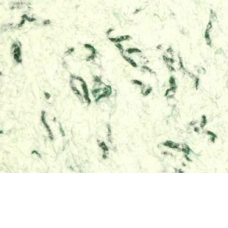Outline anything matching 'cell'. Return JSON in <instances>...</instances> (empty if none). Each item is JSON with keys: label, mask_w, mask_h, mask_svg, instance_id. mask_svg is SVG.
Listing matches in <instances>:
<instances>
[{"label": "cell", "mask_w": 228, "mask_h": 228, "mask_svg": "<svg viewBox=\"0 0 228 228\" xmlns=\"http://www.w3.org/2000/svg\"><path fill=\"white\" fill-rule=\"evenodd\" d=\"M164 146L166 147H169V148L178 150V149H179V146H180V144L175 143V142H173V141H166V142L164 143Z\"/></svg>", "instance_id": "obj_4"}, {"label": "cell", "mask_w": 228, "mask_h": 228, "mask_svg": "<svg viewBox=\"0 0 228 228\" xmlns=\"http://www.w3.org/2000/svg\"><path fill=\"white\" fill-rule=\"evenodd\" d=\"M132 83L134 84H136V85H138L140 88H141V87H143V86L145 85V84L143 83V82H141L140 80H138V79H134L132 81Z\"/></svg>", "instance_id": "obj_10"}, {"label": "cell", "mask_w": 228, "mask_h": 228, "mask_svg": "<svg viewBox=\"0 0 228 228\" xmlns=\"http://www.w3.org/2000/svg\"><path fill=\"white\" fill-rule=\"evenodd\" d=\"M50 23H51V22L49 21V20H46V21L43 22V25H45V26H46V25H49Z\"/></svg>", "instance_id": "obj_11"}, {"label": "cell", "mask_w": 228, "mask_h": 228, "mask_svg": "<svg viewBox=\"0 0 228 228\" xmlns=\"http://www.w3.org/2000/svg\"><path fill=\"white\" fill-rule=\"evenodd\" d=\"M12 53H13V57L14 59L17 61V63L22 62V53H21V46L20 43H14L12 45Z\"/></svg>", "instance_id": "obj_2"}, {"label": "cell", "mask_w": 228, "mask_h": 228, "mask_svg": "<svg viewBox=\"0 0 228 228\" xmlns=\"http://www.w3.org/2000/svg\"><path fill=\"white\" fill-rule=\"evenodd\" d=\"M207 123V119L206 115H202L201 118V122H200V128H204L205 126Z\"/></svg>", "instance_id": "obj_7"}, {"label": "cell", "mask_w": 228, "mask_h": 228, "mask_svg": "<svg viewBox=\"0 0 228 228\" xmlns=\"http://www.w3.org/2000/svg\"><path fill=\"white\" fill-rule=\"evenodd\" d=\"M193 81H194V87L195 88V90H198L199 85H200V78H199L198 76H196V77L193 79Z\"/></svg>", "instance_id": "obj_9"}, {"label": "cell", "mask_w": 228, "mask_h": 228, "mask_svg": "<svg viewBox=\"0 0 228 228\" xmlns=\"http://www.w3.org/2000/svg\"><path fill=\"white\" fill-rule=\"evenodd\" d=\"M213 23H214V22L212 21L211 19L208 20L207 28H206V29H205V33H204V38H205L206 43H207V46H209V47H212V43H213V41H212V37H211V33L213 29Z\"/></svg>", "instance_id": "obj_1"}, {"label": "cell", "mask_w": 228, "mask_h": 228, "mask_svg": "<svg viewBox=\"0 0 228 228\" xmlns=\"http://www.w3.org/2000/svg\"><path fill=\"white\" fill-rule=\"evenodd\" d=\"M194 131H195V133H199L200 132V128H196V127H194Z\"/></svg>", "instance_id": "obj_12"}, {"label": "cell", "mask_w": 228, "mask_h": 228, "mask_svg": "<svg viewBox=\"0 0 228 228\" xmlns=\"http://www.w3.org/2000/svg\"><path fill=\"white\" fill-rule=\"evenodd\" d=\"M126 53L128 55H132V54H139V53H141V50L140 48H136V47H130L128 48L126 50Z\"/></svg>", "instance_id": "obj_5"}, {"label": "cell", "mask_w": 228, "mask_h": 228, "mask_svg": "<svg viewBox=\"0 0 228 228\" xmlns=\"http://www.w3.org/2000/svg\"><path fill=\"white\" fill-rule=\"evenodd\" d=\"M176 88L177 87H170L169 89H167L164 93V96H165L167 99H173L174 96H175V93L176 91Z\"/></svg>", "instance_id": "obj_3"}, {"label": "cell", "mask_w": 228, "mask_h": 228, "mask_svg": "<svg viewBox=\"0 0 228 228\" xmlns=\"http://www.w3.org/2000/svg\"><path fill=\"white\" fill-rule=\"evenodd\" d=\"M169 84H170V87H177V86H176V78H175L173 76H170V77Z\"/></svg>", "instance_id": "obj_8"}, {"label": "cell", "mask_w": 228, "mask_h": 228, "mask_svg": "<svg viewBox=\"0 0 228 228\" xmlns=\"http://www.w3.org/2000/svg\"><path fill=\"white\" fill-rule=\"evenodd\" d=\"M205 134H207V136H209L210 142L213 143H213H215L216 140H217V135H216L214 133L212 132V131H210V130H206Z\"/></svg>", "instance_id": "obj_6"}]
</instances>
